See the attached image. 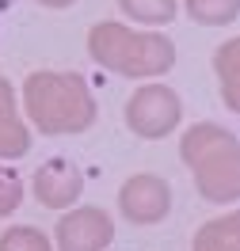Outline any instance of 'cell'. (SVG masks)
<instances>
[{
  "mask_svg": "<svg viewBox=\"0 0 240 251\" xmlns=\"http://www.w3.org/2000/svg\"><path fill=\"white\" fill-rule=\"evenodd\" d=\"M118 8L126 19L141 23V27H168L179 12L176 0H118Z\"/></svg>",
  "mask_w": 240,
  "mask_h": 251,
  "instance_id": "8fae6325",
  "label": "cell"
},
{
  "mask_svg": "<svg viewBox=\"0 0 240 251\" xmlns=\"http://www.w3.org/2000/svg\"><path fill=\"white\" fill-rule=\"evenodd\" d=\"M88 57L114 76L153 80L176 65V42L160 31H133L118 19H103L88 31Z\"/></svg>",
  "mask_w": 240,
  "mask_h": 251,
  "instance_id": "7a4b0ae2",
  "label": "cell"
},
{
  "mask_svg": "<svg viewBox=\"0 0 240 251\" xmlns=\"http://www.w3.org/2000/svg\"><path fill=\"white\" fill-rule=\"evenodd\" d=\"M42 8H69V4H77V0H38Z\"/></svg>",
  "mask_w": 240,
  "mask_h": 251,
  "instance_id": "9a60e30c",
  "label": "cell"
},
{
  "mask_svg": "<svg viewBox=\"0 0 240 251\" xmlns=\"http://www.w3.org/2000/svg\"><path fill=\"white\" fill-rule=\"evenodd\" d=\"M118 209L130 225H160V221L172 213V187L168 179H160L153 172H137L130 175L126 183L118 187Z\"/></svg>",
  "mask_w": 240,
  "mask_h": 251,
  "instance_id": "5b68a950",
  "label": "cell"
},
{
  "mask_svg": "<svg viewBox=\"0 0 240 251\" xmlns=\"http://www.w3.org/2000/svg\"><path fill=\"white\" fill-rule=\"evenodd\" d=\"M194 251H240V209L206 221L194 232Z\"/></svg>",
  "mask_w": 240,
  "mask_h": 251,
  "instance_id": "30bf717a",
  "label": "cell"
},
{
  "mask_svg": "<svg viewBox=\"0 0 240 251\" xmlns=\"http://www.w3.org/2000/svg\"><path fill=\"white\" fill-rule=\"evenodd\" d=\"M31 152V129L19 114L16 88L0 76V160H19Z\"/></svg>",
  "mask_w": 240,
  "mask_h": 251,
  "instance_id": "ba28073f",
  "label": "cell"
},
{
  "mask_svg": "<svg viewBox=\"0 0 240 251\" xmlns=\"http://www.w3.org/2000/svg\"><path fill=\"white\" fill-rule=\"evenodd\" d=\"M23 110L42 137H77L96 126V95L77 73L38 69L23 80Z\"/></svg>",
  "mask_w": 240,
  "mask_h": 251,
  "instance_id": "6da1fadb",
  "label": "cell"
},
{
  "mask_svg": "<svg viewBox=\"0 0 240 251\" xmlns=\"http://www.w3.org/2000/svg\"><path fill=\"white\" fill-rule=\"evenodd\" d=\"M183 8L198 27H229L240 19V0H187Z\"/></svg>",
  "mask_w": 240,
  "mask_h": 251,
  "instance_id": "7c38bea8",
  "label": "cell"
},
{
  "mask_svg": "<svg viewBox=\"0 0 240 251\" xmlns=\"http://www.w3.org/2000/svg\"><path fill=\"white\" fill-rule=\"evenodd\" d=\"M23 205V179L8 164H0V217H12Z\"/></svg>",
  "mask_w": 240,
  "mask_h": 251,
  "instance_id": "5bb4252c",
  "label": "cell"
},
{
  "mask_svg": "<svg viewBox=\"0 0 240 251\" xmlns=\"http://www.w3.org/2000/svg\"><path fill=\"white\" fill-rule=\"evenodd\" d=\"M213 73H217L221 103L233 114H240V34L213 50Z\"/></svg>",
  "mask_w": 240,
  "mask_h": 251,
  "instance_id": "9c48e42d",
  "label": "cell"
},
{
  "mask_svg": "<svg viewBox=\"0 0 240 251\" xmlns=\"http://www.w3.org/2000/svg\"><path fill=\"white\" fill-rule=\"evenodd\" d=\"M126 118L130 133H137L141 141H160L168 133H176L183 122V103L168 84H141L137 92L126 99Z\"/></svg>",
  "mask_w": 240,
  "mask_h": 251,
  "instance_id": "277c9868",
  "label": "cell"
},
{
  "mask_svg": "<svg viewBox=\"0 0 240 251\" xmlns=\"http://www.w3.org/2000/svg\"><path fill=\"white\" fill-rule=\"evenodd\" d=\"M31 190L46 209H69V205H77L80 194H84V175H80L77 164H69L65 156H53L34 172Z\"/></svg>",
  "mask_w": 240,
  "mask_h": 251,
  "instance_id": "52a82bcc",
  "label": "cell"
},
{
  "mask_svg": "<svg viewBox=\"0 0 240 251\" xmlns=\"http://www.w3.org/2000/svg\"><path fill=\"white\" fill-rule=\"evenodd\" d=\"M50 244L53 240L42 228H34V225H12L0 236V251H46Z\"/></svg>",
  "mask_w": 240,
  "mask_h": 251,
  "instance_id": "4fadbf2b",
  "label": "cell"
},
{
  "mask_svg": "<svg viewBox=\"0 0 240 251\" xmlns=\"http://www.w3.org/2000/svg\"><path fill=\"white\" fill-rule=\"evenodd\" d=\"M179 160L206 202H240V141L217 122H194L179 137Z\"/></svg>",
  "mask_w": 240,
  "mask_h": 251,
  "instance_id": "3957f363",
  "label": "cell"
},
{
  "mask_svg": "<svg viewBox=\"0 0 240 251\" xmlns=\"http://www.w3.org/2000/svg\"><path fill=\"white\" fill-rule=\"evenodd\" d=\"M114 240V221L96 205H69L53 228V244L61 251H103Z\"/></svg>",
  "mask_w": 240,
  "mask_h": 251,
  "instance_id": "8992f818",
  "label": "cell"
}]
</instances>
